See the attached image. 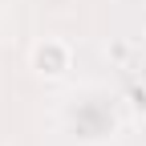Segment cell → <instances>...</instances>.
Masks as SVG:
<instances>
[{
	"instance_id": "2",
	"label": "cell",
	"mask_w": 146,
	"mask_h": 146,
	"mask_svg": "<svg viewBox=\"0 0 146 146\" xmlns=\"http://www.w3.org/2000/svg\"><path fill=\"white\" fill-rule=\"evenodd\" d=\"M134 110H146V89H134Z\"/></svg>"
},
{
	"instance_id": "1",
	"label": "cell",
	"mask_w": 146,
	"mask_h": 146,
	"mask_svg": "<svg viewBox=\"0 0 146 146\" xmlns=\"http://www.w3.org/2000/svg\"><path fill=\"white\" fill-rule=\"evenodd\" d=\"M33 69L41 77H61L69 69V45L65 41H41L33 49Z\"/></svg>"
}]
</instances>
